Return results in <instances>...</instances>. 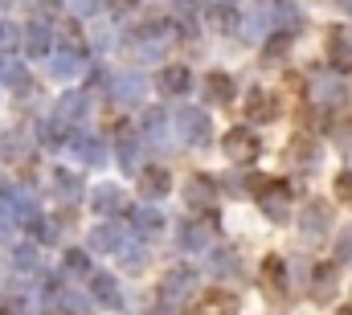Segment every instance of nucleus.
<instances>
[{
    "mask_svg": "<svg viewBox=\"0 0 352 315\" xmlns=\"http://www.w3.org/2000/svg\"><path fill=\"white\" fill-rule=\"evenodd\" d=\"M226 152H230V160L250 164V160L258 156V140H254L250 131H230V135H226Z\"/></svg>",
    "mask_w": 352,
    "mask_h": 315,
    "instance_id": "f257e3e1",
    "label": "nucleus"
},
{
    "mask_svg": "<svg viewBox=\"0 0 352 315\" xmlns=\"http://www.w3.org/2000/svg\"><path fill=\"white\" fill-rule=\"evenodd\" d=\"M234 295H226V291H209L201 303H197V315H234Z\"/></svg>",
    "mask_w": 352,
    "mask_h": 315,
    "instance_id": "f03ea898",
    "label": "nucleus"
},
{
    "mask_svg": "<svg viewBox=\"0 0 352 315\" xmlns=\"http://www.w3.org/2000/svg\"><path fill=\"white\" fill-rule=\"evenodd\" d=\"M140 188H144L148 197H164V193H168V172H160V168H148V172L140 176Z\"/></svg>",
    "mask_w": 352,
    "mask_h": 315,
    "instance_id": "7ed1b4c3",
    "label": "nucleus"
},
{
    "mask_svg": "<svg viewBox=\"0 0 352 315\" xmlns=\"http://www.w3.org/2000/svg\"><path fill=\"white\" fill-rule=\"evenodd\" d=\"M188 86V70H180V66H168L164 74H160V90L164 94H180Z\"/></svg>",
    "mask_w": 352,
    "mask_h": 315,
    "instance_id": "20e7f679",
    "label": "nucleus"
},
{
    "mask_svg": "<svg viewBox=\"0 0 352 315\" xmlns=\"http://www.w3.org/2000/svg\"><path fill=\"white\" fill-rule=\"evenodd\" d=\"M266 287H274L270 295H283V262H278V258L266 262Z\"/></svg>",
    "mask_w": 352,
    "mask_h": 315,
    "instance_id": "39448f33",
    "label": "nucleus"
},
{
    "mask_svg": "<svg viewBox=\"0 0 352 315\" xmlns=\"http://www.w3.org/2000/svg\"><path fill=\"white\" fill-rule=\"evenodd\" d=\"M250 115H254V119H266V115H274V107L266 102L263 90H254V94H250Z\"/></svg>",
    "mask_w": 352,
    "mask_h": 315,
    "instance_id": "423d86ee",
    "label": "nucleus"
},
{
    "mask_svg": "<svg viewBox=\"0 0 352 315\" xmlns=\"http://www.w3.org/2000/svg\"><path fill=\"white\" fill-rule=\"evenodd\" d=\"M209 90H213V98H217V102H226L234 86H230V78H226V74H213V78H209Z\"/></svg>",
    "mask_w": 352,
    "mask_h": 315,
    "instance_id": "0eeeda50",
    "label": "nucleus"
},
{
    "mask_svg": "<svg viewBox=\"0 0 352 315\" xmlns=\"http://www.w3.org/2000/svg\"><path fill=\"white\" fill-rule=\"evenodd\" d=\"M94 287H98V299H107V303H115V283H111V279H98Z\"/></svg>",
    "mask_w": 352,
    "mask_h": 315,
    "instance_id": "6e6552de",
    "label": "nucleus"
},
{
    "mask_svg": "<svg viewBox=\"0 0 352 315\" xmlns=\"http://www.w3.org/2000/svg\"><path fill=\"white\" fill-rule=\"evenodd\" d=\"M336 193L352 201V172H340V176H336Z\"/></svg>",
    "mask_w": 352,
    "mask_h": 315,
    "instance_id": "1a4fd4ad",
    "label": "nucleus"
},
{
    "mask_svg": "<svg viewBox=\"0 0 352 315\" xmlns=\"http://www.w3.org/2000/svg\"><path fill=\"white\" fill-rule=\"evenodd\" d=\"M209 21H213V25H230V21H234V12H226V8H217V12H209Z\"/></svg>",
    "mask_w": 352,
    "mask_h": 315,
    "instance_id": "9d476101",
    "label": "nucleus"
},
{
    "mask_svg": "<svg viewBox=\"0 0 352 315\" xmlns=\"http://www.w3.org/2000/svg\"><path fill=\"white\" fill-rule=\"evenodd\" d=\"M111 8H119V12H127V8H135V0H111Z\"/></svg>",
    "mask_w": 352,
    "mask_h": 315,
    "instance_id": "9b49d317",
    "label": "nucleus"
},
{
    "mask_svg": "<svg viewBox=\"0 0 352 315\" xmlns=\"http://www.w3.org/2000/svg\"><path fill=\"white\" fill-rule=\"evenodd\" d=\"M45 315H70V312H62V307H54V312H45Z\"/></svg>",
    "mask_w": 352,
    "mask_h": 315,
    "instance_id": "f8f14e48",
    "label": "nucleus"
},
{
    "mask_svg": "<svg viewBox=\"0 0 352 315\" xmlns=\"http://www.w3.org/2000/svg\"><path fill=\"white\" fill-rule=\"evenodd\" d=\"M0 315H4V312H0Z\"/></svg>",
    "mask_w": 352,
    "mask_h": 315,
    "instance_id": "ddd939ff",
    "label": "nucleus"
}]
</instances>
